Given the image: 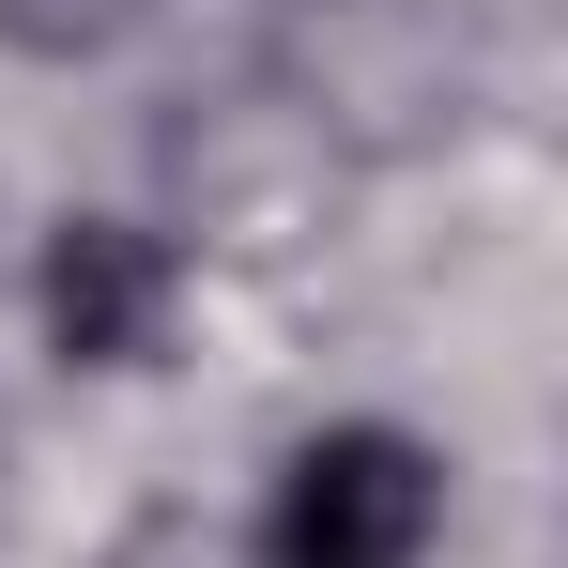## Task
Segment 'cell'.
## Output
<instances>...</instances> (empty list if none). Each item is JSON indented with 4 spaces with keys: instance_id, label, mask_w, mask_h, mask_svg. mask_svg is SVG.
I'll return each instance as SVG.
<instances>
[{
    "instance_id": "cell-3",
    "label": "cell",
    "mask_w": 568,
    "mask_h": 568,
    "mask_svg": "<svg viewBox=\"0 0 568 568\" xmlns=\"http://www.w3.org/2000/svg\"><path fill=\"white\" fill-rule=\"evenodd\" d=\"M123 16H139V0H0V31H16V47H108Z\"/></svg>"
},
{
    "instance_id": "cell-1",
    "label": "cell",
    "mask_w": 568,
    "mask_h": 568,
    "mask_svg": "<svg viewBox=\"0 0 568 568\" xmlns=\"http://www.w3.org/2000/svg\"><path fill=\"white\" fill-rule=\"evenodd\" d=\"M446 538V462L415 430H323L277 462L262 507V568H415Z\"/></svg>"
},
{
    "instance_id": "cell-2",
    "label": "cell",
    "mask_w": 568,
    "mask_h": 568,
    "mask_svg": "<svg viewBox=\"0 0 568 568\" xmlns=\"http://www.w3.org/2000/svg\"><path fill=\"white\" fill-rule=\"evenodd\" d=\"M170 307H185V262H170L139 215H62V231H47V338H62L78 369H154Z\"/></svg>"
}]
</instances>
